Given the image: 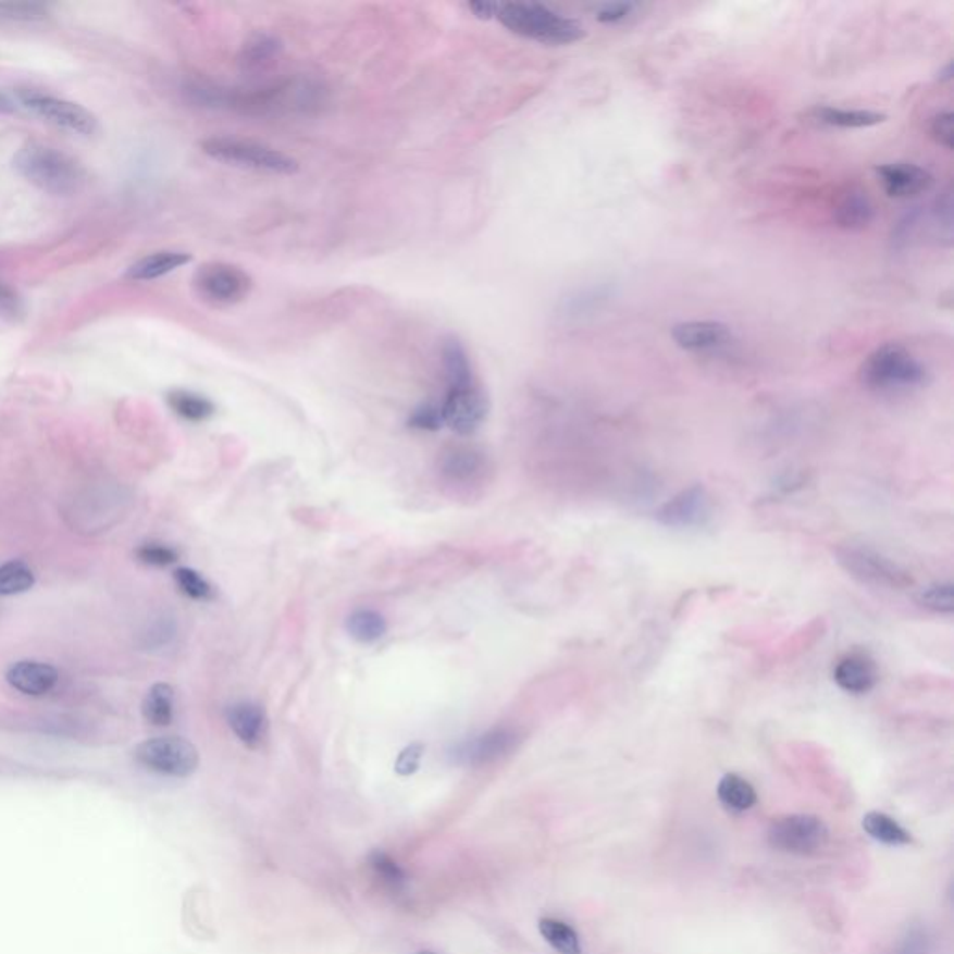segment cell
Returning <instances> with one entry per match:
<instances>
[{
  "instance_id": "obj_1",
  "label": "cell",
  "mask_w": 954,
  "mask_h": 954,
  "mask_svg": "<svg viewBox=\"0 0 954 954\" xmlns=\"http://www.w3.org/2000/svg\"><path fill=\"white\" fill-rule=\"evenodd\" d=\"M494 17L509 33L545 46H569L585 36L578 21L537 2H496Z\"/></svg>"
},
{
  "instance_id": "obj_2",
  "label": "cell",
  "mask_w": 954,
  "mask_h": 954,
  "mask_svg": "<svg viewBox=\"0 0 954 954\" xmlns=\"http://www.w3.org/2000/svg\"><path fill=\"white\" fill-rule=\"evenodd\" d=\"M13 169L44 193L75 195L83 189L86 172L78 161L47 144L30 143L13 157Z\"/></svg>"
},
{
  "instance_id": "obj_3",
  "label": "cell",
  "mask_w": 954,
  "mask_h": 954,
  "mask_svg": "<svg viewBox=\"0 0 954 954\" xmlns=\"http://www.w3.org/2000/svg\"><path fill=\"white\" fill-rule=\"evenodd\" d=\"M859 379L872 392L903 394L925 386L929 371L903 345L885 344L865 358Z\"/></svg>"
},
{
  "instance_id": "obj_4",
  "label": "cell",
  "mask_w": 954,
  "mask_h": 954,
  "mask_svg": "<svg viewBox=\"0 0 954 954\" xmlns=\"http://www.w3.org/2000/svg\"><path fill=\"white\" fill-rule=\"evenodd\" d=\"M201 151L219 163L237 169L256 170L278 176H292L299 172V161L267 144L240 138L214 137L200 144Z\"/></svg>"
},
{
  "instance_id": "obj_5",
  "label": "cell",
  "mask_w": 954,
  "mask_h": 954,
  "mask_svg": "<svg viewBox=\"0 0 954 954\" xmlns=\"http://www.w3.org/2000/svg\"><path fill=\"white\" fill-rule=\"evenodd\" d=\"M838 561L844 571L862 584L883 590H906L914 584L908 571L867 546H841Z\"/></svg>"
},
{
  "instance_id": "obj_6",
  "label": "cell",
  "mask_w": 954,
  "mask_h": 954,
  "mask_svg": "<svg viewBox=\"0 0 954 954\" xmlns=\"http://www.w3.org/2000/svg\"><path fill=\"white\" fill-rule=\"evenodd\" d=\"M138 765L150 772L170 778H189L200 765V755L193 742L182 736H157L135 747Z\"/></svg>"
},
{
  "instance_id": "obj_7",
  "label": "cell",
  "mask_w": 954,
  "mask_h": 954,
  "mask_svg": "<svg viewBox=\"0 0 954 954\" xmlns=\"http://www.w3.org/2000/svg\"><path fill=\"white\" fill-rule=\"evenodd\" d=\"M196 293L203 302L211 306H234L247 299L252 292L253 280L240 267L211 261L196 271Z\"/></svg>"
},
{
  "instance_id": "obj_8",
  "label": "cell",
  "mask_w": 954,
  "mask_h": 954,
  "mask_svg": "<svg viewBox=\"0 0 954 954\" xmlns=\"http://www.w3.org/2000/svg\"><path fill=\"white\" fill-rule=\"evenodd\" d=\"M830 841V830L822 818L815 815H789L773 820L768 828V844L773 851L811 856L822 851Z\"/></svg>"
},
{
  "instance_id": "obj_9",
  "label": "cell",
  "mask_w": 954,
  "mask_h": 954,
  "mask_svg": "<svg viewBox=\"0 0 954 954\" xmlns=\"http://www.w3.org/2000/svg\"><path fill=\"white\" fill-rule=\"evenodd\" d=\"M20 103L23 109L41 117L47 124L54 125L59 129L77 133L90 137L98 131V117L94 112L85 109L83 104L73 103L67 99L54 98L41 91L26 90L20 94Z\"/></svg>"
},
{
  "instance_id": "obj_10",
  "label": "cell",
  "mask_w": 954,
  "mask_h": 954,
  "mask_svg": "<svg viewBox=\"0 0 954 954\" xmlns=\"http://www.w3.org/2000/svg\"><path fill=\"white\" fill-rule=\"evenodd\" d=\"M441 409L444 425H448L457 435H472L487 418V394L478 381L448 386Z\"/></svg>"
},
{
  "instance_id": "obj_11",
  "label": "cell",
  "mask_w": 954,
  "mask_h": 954,
  "mask_svg": "<svg viewBox=\"0 0 954 954\" xmlns=\"http://www.w3.org/2000/svg\"><path fill=\"white\" fill-rule=\"evenodd\" d=\"M522 742V733L513 726H496L487 733L478 734L455 747L454 757L457 763L467 766H483L504 759L513 754Z\"/></svg>"
},
{
  "instance_id": "obj_12",
  "label": "cell",
  "mask_w": 954,
  "mask_h": 954,
  "mask_svg": "<svg viewBox=\"0 0 954 954\" xmlns=\"http://www.w3.org/2000/svg\"><path fill=\"white\" fill-rule=\"evenodd\" d=\"M713 513H715V504H713L707 488L694 485V487L684 488L682 493L666 501L658 509L656 520L664 526L690 530V528H703L708 524V520L713 519Z\"/></svg>"
},
{
  "instance_id": "obj_13",
  "label": "cell",
  "mask_w": 954,
  "mask_h": 954,
  "mask_svg": "<svg viewBox=\"0 0 954 954\" xmlns=\"http://www.w3.org/2000/svg\"><path fill=\"white\" fill-rule=\"evenodd\" d=\"M438 470L442 480L454 487H474L485 480L491 462L475 446H451L441 455Z\"/></svg>"
},
{
  "instance_id": "obj_14",
  "label": "cell",
  "mask_w": 954,
  "mask_h": 954,
  "mask_svg": "<svg viewBox=\"0 0 954 954\" xmlns=\"http://www.w3.org/2000/svg\"><path fill=\"white\" fill-rule=\"evenodd\" d=\"M671 338L689 352H720L734 344V334L720 321H686L671 329Z\"/></svg>"
},
{
  "instance_id": "obj_15",
  "label": "cell",
  "mask_w": 954,
  "mask_h": 954,
  "mask_svg": "<svg viewBox=\"0 0 954 954\" xmlns=\"http://www.w3.org/2000/svg\"><path fill=\"white\" fill-rule=\"evenodd\" d=\"M885 195L896 200H908L922 195L934 185V176L929 170L914 163L882 164L877 169Z\"/></svg>"
},
{
  "instance_id": "obj_16",
  "label": "cell",
  "mask_w": 954,
  "mask_h": 954,
  "mask_svg": "<svg viewBox=\"0 0 954 954\" xmlns=\"http://www.w3.org/2000/svg\"><path fill=\"white\" fill-rule=\"evenodd\" d=\"M227 726L245 746L260 747L269 733V718L258 703L239 702L227 708Z\"/></svg>"
},
{
  "instance_id": "obj_17",
  "label": "cell",
  "mask_w": 954,
  "mask_h": 954,
  "mask_svg": "<svg viewBox=\"0 0 954 954\" xmlns=\"http://www.w3.org/2000/svg\"><path fill=\"white\" fill-rule=\"evenodd\" d=\"M7 681L21 694L41 697L57 686L59 671L52 668L51 664L20 660L8 668Z\"/></svg>"
},
{
  "instance_id": "obj_18",
  "label": "cell",
  "mask_w": 954,
  "mask_h": 954,
  "mask_svg": "<svg viewBox=\"0 0 954 954\" xmlns=\"http://www.w3.org/2000/svg\"><path fill=\"white\" fill-rule=\"evenodd\" d=\"M878 668L872 658L862 653H852L841 658L833 669V681L848 694H867L878 684Z\"/></svg>"
},
{
  "instance_id": "obj_19",
  "label": "cell",
  "mask_w": 954,
  "mask_h": 954,
  "mask_svg": "<svg viewBox=\"0 0 954 954\" xmlns=\"http://www.w3.org/2000/svg\"><path fill=\"white\" fill-rule=\"evenodd\" d=\"M809 117L815 124L839 127V129H864V127H875L888 120L882 112L839 109V107H815L809 111Z\"/></svg>"
},
{
  "instance_id": "obj_20",
  "label": "cell",
  "mask_w": 954,
  "mask_h": 954,
  "mask_svg": "<svg viewBox=\"0 0 954 954\" xmlns=\"http://www.w3.org/2000/svg\"><path fill=\"white\" fill-rule=\"evenodd\" d=\"M872 219H875V206L865 190L848 189L839 198L835 206V222L839 227L848 232H859L869 226Z\"/></svg>"
},
{
  "instance_id": "obj_21",
  "label": "cell",
  "mask_w": 954,
  "mask_h": 954,
  "mask_svg": "<svg viewBox=\"0 0 954 954\" xmlns=\"http://www.w3.org/2000/svg\"><path fill=\"white\" fill-rule=\"evenodd\" d=\"M190 261H193V256L187 252H177V250L153 252L143 260H138L137 263H133L127 269V278L137 280V282L161 278V276H166V274L182 269Z\"/></svg>"
},
{
  "instance_id": "obj_22",
  "label": "cell",
  "mask_w": 954,
  "mask_h": 954,
  "mask_svg": "<svg viewBox=\"0 0 954 954\" xmlns=\"http://www.w3.org/2000/svg\"><path fill=\"white\" fill-rule=\"evenodd\" d=\"M718 800L721 805L733 813H744L757 804V792L754 785L739 773H728L718 783Z\"/></svg>"
},
{
  "instance_id": "obj_23",
  "label": "cell",
  "mask_w": 954,
  "mask_h": 954,
  "mask_svg": "<svg viewBox=\"0 0 954 954\" xmlns=\"http://www.w3.org/2000/svg\"><path fill=\"white\" fill-rule=\"evenodd\" d=\"M143 715L156 728H166L174 720V689L166 682H157L144 697Z\"/></svg>"
},
{
  "instance_id": "obj_24",
  "label": "cell",
  "mask_w": 954,
  "mask_h": 954,
  "mask_svg": "<svg viewBox=\"0 0 954 954\" xmlns=\"http://www.w3.org/2000/svg\"><path fill=\"white\" fill-rule=\"evenodd\" d=\"M862 826H864L865 833L869 838L875 839V841H878V843L890 844V846H903V844H909L914 841L912 833L899 825L895 818H891L885 813H867L864 820H862Z\"/></svg>"
},
{
  "instance_id": "obj_25",
  "label": "cell",
  "mask_w": 954,
  "mask_h": 954,
  "mask_svg": "<svg viewBox=\"0 0 954 954\" xmlns=\"http://www.w3.org/2000/svg\"><path fill=\"white\" fill-rule=\"evenodd\" d=\"M166 402L179 418L193 423L206 422L216 410L211 399L189 389H172L166 396Z\"/></svg>"
},
{
  "instance_id": "obj_26",
  "label": "cell",
  "mask_w": 954,
  "mask_h": 954,
  "mask_svg": "<svg viewBox=\"0 0 954 954\" xmlns=\"http://www.w3.org/2000/svg\"><path fill=\"white\" fill-rule=\"evenodd\" d=\"M540 932L545 942L559 954H582V943L571 925L554 917H545L540 921Z\"/></svg>"
},
{
  "instance_id": "obj_27",
  "label": "cell",
  "mask_w": 954,
  "mask_h": 954,
  "mask_svg": "<svg viewBox=\"0 0 954 954\" xmlns=\"http://www.w3.org/2000/svg\"><path fill=\"white\" fill-rule=\"evenodd\" d=\"M347 630L357 642L373 643L388 630L386 619L375 610H357L347 617Z\"/></svg>"
},
{
  "instance_id": "obj_28",
  "label": "cell",
  "mask_w": 954,
  "mask_h": 954,
  "mask_svg": "<svg viewBox=\"0 0 954 954\" xmlns=\"http://www.w3.org/2000/svg\"><path fill=\"white\" fill-rule=\"evenodd\" d=\"M36 584V577L25 561L13 559L0 566V597H13L30 591Z\"/></svg>"
},
{
  "instance_id": "obj_29",
  "label": "cell",
  "mask_w": 954,
  "mask_h": 954,
  "mask_svg": "<svg viewBox=\"0 0 954 954\" xmlns=\"http://www.w3.org/2000/svg\"><path fill=\"white\" fill-rule=\"evenodd\" d=\"M278 39L269 36V34H256L245 44L240 62L247 65L248 70H256V67H263L269 62H273L278 57Z\"/></svg>"
},
{
  "instance_id": "obj_30",
  "label": "cell",
  "mask_w": 954,
  "mask_h": 954,
  "mask_svg": "<svg viewBox=\"0 0 954 954\" xmlns=\"http://www.w3.org/2000/svg\"><path fill=\"white\" fill-rule=\"evenodd\" d=\"M368 862H370L373 875H375L379 882L383 883L384 888H388L389 891H396V893L407 888L405 870L388 854H384L381 851L371 852Z\"/></svg>"
},
{
  "instance_id": "obj_31",
  "label": "cell",
  "mask_w": 954,
  "mask_h": 954,
  "mask_svg": "<svg viewBox=\"0 0 954 954\" xmlns=\"http://www.w3.org/2000/svg\"><path fill=\"white\" fill-rule=\"evenodd\" d=\"M174 580H176V585L185 597L193 598V600H211V598H214L213 585L209 584L208 580L201 577L200 572L195 571V569H189V567L177 569L174 572Z\"/></svg>"
},
{
  "instance_id": "obj_32",
  "label": "cell",
  "mask_w": 954,
  "mask_h": 954,
  "mask_svg": "<svg viewBox=\"0 0 954 954\" xmlns=\"http://www.w3.org/2000/svg\"><path fill=\"white\" fill-rule=\"evenodd\" d=\"M49 15V7L39 2H0V20L13 23H34Z\"/></svg>"
},
{
  "instance_id": "obj_33",
  "label": "cell",
  "mask_w": 954,
  "mask_h": 954,
  "mask_svg": "<svg viewBox=\"0 0 954 954\" xmlns=\"http://www.w3.org/2000/svg\"><path fill=\"white\" fill-rule=\"evenodd\" d=\"M917 603L936 614H951L954 610L953 584H934L925 587L917 595Z\"/></svg>"
},
{
  "instance_id": "obj_34",
  "label": "cell",
  "mask_w": 954,
  "mask_h": 954,
  "mask_svg": "<svg viewBox=\"0 0 954 954\" xmlns=\"http://www.w3.org/2000/svg\"><path fill=\"white\" fill-rule=\"evenodd\" d=\"M610 286L590 287L585 292L578 293L577 297L569 300V315H585V313L595 312L604 302L610 299Z\"/></svg>"
},
{
  "instance_id": "obj_35",
  "label": "cell",
  "mask_w": 954,
  "mask_h": 954,
  "mask_svg": "<svg viewBox=\"0 0 954 954\" xmlns=\"http://www.w3.org/2000/svg\"><path fill=\"white\" fill-rule=\"evenodd\" d=\"M642 8L637 2H604L595 8V20L603 25H621L634 17Z\"/></svg>"
},
{
  "instance_id": "obj_36",
  "label": "cell",
  "mask_w": 954,
  "mask_h": 954,
  "mask_svg": "<svg viewBox=\"0 0 954 954\" xmlns=\"http://www.w3.org/2000/svg\"><path fill=\"white\" fill-rule=\"evenodd\" d=\"M137 558L140 559L143 563H146V566L169 567L176 563L177 559H179V554L169 545H161V543H146V545L138 548Z\"/></svg>"
},
{
  "instance_id": "obj_37",
  "label": "cell",
  "mask_w": 954,
  "mask_h": 954,
  "mask_svg": "<svg viewBox=\"0 0 954 954\" xmlns=\"http://www.w3.org/2000/svg\"><path fill=\"white\" fill-rule=\"evenodd\" d=\"M409 428L416 431H438L444 428L441 405L436 402H423L410 414Z\"/></svg>"
},
{
  "instance_id": "obj_38",
  "label": "cell",
  "mask_w": 954,
  "mask_h": 954,
  "mask_svg": "<svg viewBox=\"0 0 954 954\" xmlns=\"http://www.w3.org/2000/svg\"><path fill=\"white\" fill-rule=\"evenodd\" d=\"M930 135L945 150H953V112L945 111L936 114L930 122Z\"/></svg>"
},
{
  "instance_id": "obj_39",
  "label": "cell",
  "mask_w": 954,
  "mask_h": 954,
  "mask_svg": "<svg viewBox=\"0 0 954 954\" xmlns=\"http://www.w3.org/2000/svg\"><path fill=\"white\" fill-rule=\"evenodd\" d=\"M423 754H425V746H423L422 742H414V744L405 747L399 757H397L396 772L402 776V778L412 776L420 768Z\"/></svg>"
},
{
  "instance_id": "obj_40",
  "label": "cell",
  "mask_w": 954,
  "mask_h": 954,
  "mask_svg": "<svg viewBox=\"0 0 954 954\" xmlns=\"http://www.w3.org/2000/svg\"><path fill=\"white\" fill-rule=\"evenodd\" d=\"M896 954H929V938L921 927H912L904 934L903 943Z\"/></svg>"
},
{
  "instance_id": "obj_41",
  "label": "cell",
  "mask_w": 954,
  "mask_h": 954,
  "mask_svg": "<svg viewBox=\"0 0 954 954\" xmlns=\"http://www.w3.org/2000/svg\"><path fill=\"white\" fill-rule=\"evenodd\" d=\"M23 313L20 295L12 287L0 282V315L7 319H17Z\"/></svg>"
},
{
  "instance_id": "obj_42",
  "label": "cell",
  "mask_w": 954,
  "mask_h": 954,
  "mask_svg": "<svg viewBox=\"0 0 954 954\" xmlns=\"http://www.w3.org/2000/svg\"><path fill=\"white\" fill-rule=\"evenodd\" d=\"M468 8L474 12L475 17L478 20H493L494 15H496V2H472V4H468Z\"/></svg>"
},
{
  "instance_id": "obj_43",
  "label": "cell",
  "mask_w": 954,
  "mask_h": 954,
  "mask_svg": "<svg viewBox=\"0 0 954 954\" xmlns=\"http://www.w3.org/2000/svg\"><path fill=\"white\" fill-rule=\"evenodd\" d=\"M414 954H436V953H431V951H420V953H414Z\"/></svg>"
},
{
  "instance_id": "obj_44",
  "label": "cell",
  "mask_w": 954,
  "mask_h": 954,
  "mask_svg": "<svg viewBox=\"0 0 954 954\" xmlns=\"http://www.w3.org/2000/svg\"><path fill=\"white\" fill-rule=\"evenodd\" d=\"M2 109H4V104L0 103V111H2Z\"/></svg>"
}]
</instances>
